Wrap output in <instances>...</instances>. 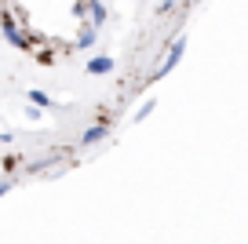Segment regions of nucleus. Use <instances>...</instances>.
Returning a JSON list of instances; mask_svg holds the SVG:
<instances>
[{
    "mask_svg": "<svg viewBox=\"0 0 248 244\" xmlns=\"http://www.w3.org/2000/svg\"><path fill=\"white\" fill-rule=\"evenodd\" d=\"M4 142H11V131H4V135H0V146H4Z\"/></svg>",
    "mask_w": 248,
    "mask_h": 244,
    "instance_id": "obj_5",
    "label": "nucleus"
},
{
    "mask_svg": "<svg viewBox=\"0 0 248 244\" xmlns=\"http://www.w3.org/2000/svg\"><path fill=\"white\" fill-rule=\"evenodd\" d=\"M109 69H113V59H92L88 73H109Z\"/></svg>",
    "mask_w": 248,
    "mask_h": 244,
    "instance_id": "obj_2",
    "label": "nucleus"
},
{
    "mask_svg": "<svg viewBox=\"0 0 248 244\" xmlns=\"http://www.w3.org/2000/svg\"><path fill=\"white\" fill-rule=\"evenodd\" d=\"M102 138H106V128H102V124H95V128H88V131H84L80 146H95V142H102Z\"/></svg>",
    "mask_w": 248,
    "mask_h": 244,
    "instance_id": "obj_1",
    "label": "nucleus"
},
{
    "mask_svg": "<svg viewBox=\"0 0 248 244\" xmlns=\"http://www.w3.org/2000/svg\"><path fill=\"white\" fill-rule=\"evenodd\" d=\"M11 190V183H0V197H4V193H8Z\"/></svg>",
    "mask_w": 248,
    "mask_h": 244,
    "instance_id": "obj_6",
    "label": "nucleus"
},
{
    "mask_svg": "<svg viewBox=\"0 0 248 244\" xmlns=\"http://www.w3.org/2000/svg\"><path fill=\"white\" fill-rule=\"evenodd\" d=\"M30 102H37V106H51V99H47L44 92H30Z\"/></svg>",
    "mask_w": 248,
    "mask_h": 244,
    "instance_id": "obj_3",
    "label": "nucleus"
},
{
    "mask_svg": "<svg viewBox=\"0 0 248 244\" xmlns=\"http://www.w3.org/2000/svg\"><path fill=\"white\" fill-rule=\"evenodd\" d=\"M0 168H4V175H8V171H15V168H18V157H4V160H0Z\"/></svg>",
    "mask_w": 248,
    "mask_h": 244,
    "instance_id": "obj_4",
    "label": "nucleus"
}]
</instances>
